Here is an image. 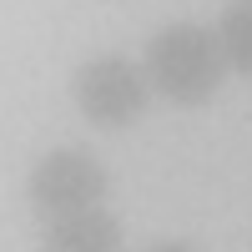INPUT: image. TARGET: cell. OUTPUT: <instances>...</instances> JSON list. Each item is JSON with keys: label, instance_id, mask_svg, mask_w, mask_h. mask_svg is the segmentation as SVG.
Returning <instances> with one entry per match:
<instances>
[{"label": "cell", "instance_id": "cell-1", "mask_svg": "<svg viewBox=\"0 0 252 252\" xmlns=\"http://www.w3.org/2000/svg\"><path fill=\"white\" fill-rule=\"evenodd\" d=\"M146 86H157L172 106H202L222 86L227 61L217 51V35L202 26H166L146 46Z\"/></svg>", "mask_w": 252, "mask_h": 252}, {"label": "cell", "instance_id": "cell-2", "mask_svg": "<svg viewBox=\"0 0 252 252\" xmlns=\"http://www.w3.org/2000/svg\"><path fill=\"white\" fill-rule=\"evenodd\" d=\"M101 197H106V166H101L91 152H81V146L51 152L31 172V207L46 222L86 212V207H101Z\"/></svg>", "mask_w": 252, "mask_h": 252}, {"label": "cell", "instance_id": "cell-3", "mask_svg": "<svg viewBox=\"0 0 252 252\" xmlns=\"http://www.w3.org/2000/svg\"><path fill=\"white\" fill-rule=\"evenodd\" d=\"M76 106L96 126H126L146 106V71L126 56H96L76 71Z\"/></svg>", "mask_w": 252, "mask_h": 252}, {"label": "cell", "instance_id": "cell-4", "mask_svg": "<svg viewBox=\"0 0 252 252\" xmlns=\"http://www.w3.org/2000/svg\"><path fill=\"white\" fill-rule=\"evenodd\" d=\"M40 252H121V222L106 207H86V212L56 217L46 227Z\"/></svg>", "mask_w": 252, "mask_h": 252}, {"label": "cell", "instance_id": "cell-5", "mask_svg": "<svg viewBox=\"0 0 252 252\" xmlns=\"http://www.w3.org/2000/svg\"><path fill=\"white\" fill-rule=\"evenodd\" d=\"M212 35H217V51H222L227 66L252 76V0H232Z\"/></svg>", "mask_w": 252, "mask_h": 252}, {"label": "cell", "instance_id": "cell-6", "mask_svg": "<svg viewBox=\"0 0 252 252\" xmlns=\"http://www.w3.org/2000/svg\"><path fill=\"white\" fill-rule=\"evenodd\" d=\"M146 252H197V247H187V242H157V247H146Z\"/></svg>", "mask_w": 252, "mask_h": 252}]
</instances>
